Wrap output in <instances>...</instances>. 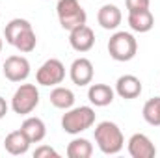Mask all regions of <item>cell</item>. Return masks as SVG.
Returning a JSON list of instances; mask_svg holds the SVG:
<instances>
[{
	"instance_id": "cell-1",
	"label": "cell",
	"mask_w": 160,
	"mask_h": 158,
	"mask_svg": "<svg viewBox=\"0 0 160 158\" xmlns=\"http://www.w3.org/2000/svg\"><path fill=\"white\" fill-rule=\"evenodd\" d=\"M4 37H6V43H9L22 54H30L32 50H36V45H38V36H36L30 21L21 19V17L11 19L6 24Z\"/></svg>"
},
{
	"instance_id": "cell-2",
	"label": "cell",
	"mask_w": 160,
	"mask_h": 158,
	"mask_svg": "<svg viewBox=\"0 0 160 158\" xmlns=\"http://www.w3.org/2000/svg\"><path fill=\"white\" fill-rule=\"evenodd\" d=\"M95 143L102 155H118L125 147V138L116 123L101 121L95 126Z\"/></svg>"
},
{
	"instance_id": "cell-3",
	"label": "cell",
	"mask_w": 160,
	"mask_h": 158,
	"mask_svg": "<svg viewBox=\"0 0 160 158\" xmlns=\"http://www.w3.org/2000/svg\"><path fill=\"white\" fill-rule=\"evenodd\" d=\"M93 125H95V110L91 106H77V108L73 106L65 110V114L62 116V128L71 136H77L91 128Z\"/></svg>"
},
{
	"instance_id": "cell-4",
	"label": "cell",
	"mask_w": 160,
	"mask_h": 158,
	"mask_svg": "<svg viewBox=\"0 0 160 158\" xmlns=\"http://www.w3.org/2000/svg\"><path fill=\"white\" fill-rule=\"evenodd\" d=\"M56 13H58L60 26L67 32L75 30L77 26L86 24V21H88L86 9L82 7V4L78 0H58Z\"/></svg>"
},
{
	"instance_id": "cell-5",
	"label": "cell",
	"mask_w": 160,
	"mask_h": 158,
	"mask_svg": "<svg viewBox=\"0 0 160 158\" xmlns=\"http://www.w3.org/2000/svg\"><path fill=\"white\" fill-rule=\"evenodd\" d=\"M138 52V41L130 32H116L108 39V54L116 62H130Z\"/></svg>"
},
{
	"instance_id": "cell-6",
	"label": "cell",
	"mask_w": 160,
	"mask_h": 158,
	"mask_svg": "<svg viewBox=\"0 0 160 158\" xmlns=\"http://www.w3.org/2000/svg\"><path fill=\"white\" fill-rule=\"evenodd\" d=\"M39 106V89L36 84H21L11 97V110L17 116H30Z\"/></svg>"
},
{
	"instance_id": "cell-7",
	"label": "cell",
	"mask_w": 160,
	"mask_h": 158,
	"mask_svg": "<svg viewBox=\"0 0 160 158\" xmlns=\"http://www.w3.org/2000/svg\"><path fill=\"white\" fill-rule=\"evenodd\" d=\"M65 78V65L58 60V58H50L47 60L36 73V80L39 86L45 87H54V86H60Z\"/></svg>"
},
{
	"instance_id": "cell-8",
	"label": "cell",
	"mask_w": 160,
	"mask_h": 158,
	"mask_svg": "<svg viewBox=\"0 0 160 158\" xmlns=\"http://www.w3.org/2000/svg\"><path fill=\"white\" fill-rule=\"evenodd\" d=\"M2 73L9 82H24L30 77V62L24 56H9L4 62Z\"/></svg>"
},
{
	"instance_id": "cell-9",
	"label": "cell",
	"mask_w": 160,
	"mask_h": 158,
	"mask_svg": "<svg viewBox=\"0 0 160 158\" xmlns=\"http://www.w3.org/2000/svg\"><path fill=\"white\" fill-rule=\"evenodd\" d=\"M127 149H128V155L132 158H155L157 156L155 143L151 141L149 136H145L142 132L130 136V140L127 143Z\"/></svg>"
},
{
	"instance_id": "cell-10",
	"label": "cell",
	"mask_w": 160,
	"mask_h": 158,
	"mask_svg": "<svg viewBox=\"0 0 160 158\" xmlns=\"http://www.w3.org/2000/svg\"><path fill=\"white\" fill-rule=\"evenodd\" d=\"M93 75H95V69L88 58H77L69 67V78L78 87L89 86L93 82Z\"/></svg>"
},
{
	"instance_id": "cell-11",
	"label": "cell",
	"mask_w": 160,
	"mask_h": 158,
	"mask_svg": "<svg viewBox=\"0 0 160 158\" xmlns=\"http://www.w3.org/2000/svg\"><path fill=\"white\" fill-rule=\"evenodd\" d=\"M69 45H71L73 50H77L80 54L89 52L93 48V45H95V32L88 24L77 26L75 30L69 32Z\"/></svg>"
},
{
	"instance_id": "cell-12",
	"label": "cell",
	"mask_w": 160,
	"mask_h": 158,
	"mask_svg": "<svg viewBox=\"0 0 160 158\" xmlns=\"http://www.w3.org/2000/svg\"><path fill=\"white\" fill-rule=\"evenodd\" d=\"M142 80L134 75H123L118 78L116 82V95H119L121 99L125 101H132V99H138L142 95Z\"/></svg>"
},
{
	"instance_id": "cell-13",
	"label": "cell",
	"mask_w": 160,
	"mask_h": 158,
	"mask_svg": "<svg viewBox=\"0 0 160 158\" xmlns=\"http://www.w3.org/2000/svg\"><path fill=\"white\" fill-rule=\"evenodd\" d=\"M123 21V13L116 4H104L97 11V22L102 30H118Z\"/></svg>"
},
{
	"instance_id": "cell-14",
	"label": "cell",
	"mask_w": 160,
	"mask_h": 158,
	"mask_svg": "<svg viewBox=\"0 0 160 158\" xmlns=\"http://www.w3.org/2000/svg\"><path fill=\"white\" fill-rule=\"evenodd\" d=\"M127 21H128L130 30L138 32V34H147L155 26V17H153L149 7L147 9H140V11H130Z\"/></svg>"
},
{
	"instance_id": "cell-15",
	"label": "cell",
	"mask_w": 160,
	"mask_h": 158,
	"mask_svg": "<svg viewBox=\"0 0 160 158\" xmlns=\"http://www.w3.org/2000/svg\"><path fill=\"white\" fill-rule=\"evenodd\" d=\"M114 97H116V91L108 84H91L88 89V99L97 108H104V106L112 104Z\"/></svg>"
},
{
	"instance_id": "cell-16",
	"label": "cell",
	"mask_w": 160,
	"mask_h": 158,
	"mask_svg": "<svg viewBox=\"0 0 160 158\" xmlns=\"http://www.w3.org/2000/svg\"><path fill=\"white\" fill-rule=\"evenodd\" d=\"M30 143H32V141L26 138V134H24L21 128L9 132V134L6 136V140H4V147H6V151H8L9 155H13V156L26 155L28 149H30Z\"/></svg>"
},
{
	"instance_id": "cell-17",
	"label": "cell",
	"mask_w": 160,
	"mask_h": 158,
	"mask_svg": "<svg viewBox=\"0 0 160 158\" xmlns=\"http://www.w3.org/2000/svg\"><path fill=\"white\" fill-rule=\"evenodd\" d=\"M21 130L26 134V138L32 143H39L47 136V125H45V121L39 117H34V116H30V117H26L22 121Z\"/></svg>"
},
{
	"instance_id": "cell-18",
	"label": "cell",
	"mask_w": 160,
	"mask_h": 158,
	"mask_svg": "<svg viewBox=\"0 0 160 158\" xmlns=\"http://www.w3.org/2000/svg\"><path fill=\"white\" fill-rule=\"evenodd\" d=\"M50 104L58 110H69L75 106V93L69 87L54 86V89L50 91Z\"/></svg>"
},
{
	"instance_id": "cell-19",
	"label": "cell",
	"mask_w": 160,
	"mask_h": 158,
	"mask_svg": "<svg viewBox=\"0 0 160 158\" xmlns=\"http://www.w3.org/2000/svg\"><path fill=\"white\" fill-rule=\"evenodd\" d=\"M93 155V145L86 138H75L67 145V156L69 158H89Z\"/></svg>"
},
{
	"instance_id": "cell-20",
	"label": "cell",
	"mask_w": 160,
	"mask_h": 158,
	"mask_svg": "<svg viewBox=\"0 0 160 158\" xmlns=\"http://www.w3.org/2000/svg\"><path fill=\"white\" fill-rule=\"evenodd\" d=\"M142 116L151 126H160V97H153L143 104Z\"/></svg>"
},
{
	"instance_id": "cell-21",
	"label": "cell",
	"mask_w": 160,
	"mask_h": 158,
	"mask_svg": "<svg viewBox=\"0 0 160 158\" xmlns=\"http://www.w3.org/2000/svg\"><path fill=\"white\" fill-rule=\"evenodd\" d=\"M58 158V151L56 149H52V147H48V145H39L36 151H34V158Z\"/></svg>"
},
{
	"instance_id": "cell-22",
	"label": "cell",
	"mask_w": 160,
	"mask_h": 158,
	"mask_svg": "<svg viewBox=\"0 0 160 158\" xmlns=\"http://www.w3.org/2000/svg\"><path fill=\"white\" fill-rule=\"evenodd\" d=\"M151 4V0H125V6L130 11H140V9H147Z\"/></svg>"
},
{
	"instance_id": "cell-23",
	"label": "cell",
	"mask_w": 160,
	"mask_h": 158,
	"mask_svg": "<svg viewBox=\"0 0 160 158\" xmlns=\"http://www.w3.org/2000/svg\"><path fill=\"white\" fill-rule=\"evenodd\" d=\"M8 110H9V104L6 102V99H4V97H0V119H4V117H6Z\"/></svg>"
},
{
	"instance_id": "cell-24",
	"label": "cell",
	"mask_w": 160,
	"mask_h": 158,
	"mask_svg": "<svg viewBox=\"0 0 160 158\" xmlns=\"http://www.w3.org/2000/svg\"><path fill=\"white\" fill-rule=\"evenodd\" d=\"M2 47H4V41H2V37H0V52H2Z\"/></svg>"
},
{
	"instance_id": "cell-25",
	"label": "cell",
	"mask_w": 160,
	"mask_h": 158,
	"mask_svg": "<svg viewBox=\"0 0 160 158\" xmlns=\"http://www.w3.org/2000/svg\"><path fill=\"white\" fill-rule=\"evenodd\" d=\"M0 17H2V13H0Z\"/></svg>"
}]
</instances>
